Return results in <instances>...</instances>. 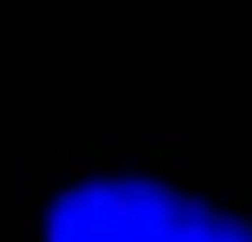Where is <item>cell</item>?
<instances>
[{"mask_svg":"<svg viewBox=\"0 0 252 242\" xmlns=\"http://www.w3.org/2000/svg\"><path fill=\"white\" fill-rule=\"evenodd\" d=\"M19 242H252V191L173 140H84L37 172Z\"/></svg>","mask_w":252,"mask_h":242,"instance_id":"cell-1","label":"cell"}]
</instances>
